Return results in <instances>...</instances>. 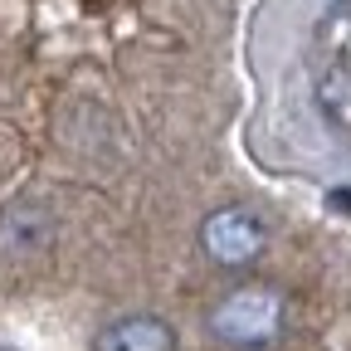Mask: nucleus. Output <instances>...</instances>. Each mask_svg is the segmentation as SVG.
Here are the masks:
<instances>
[{
    "mask_svg": "<svg viewBox=\"0 0 351 351\" xmlns=\"http://www.w3.org/2000/svg\"><path fill=\"white\" fill-rule=\"evenodd\" d=\"M283 327V293L278 288H234L210 313V332L230 346H269Z\"/></svg>",
    "mask_w": 351,
    "mask_h": 351,
    "instance_id": "1",
    "label": "nucleus"
},
{
    "mask_svg": "<svg viewBox=\"0 0 351 351\" xmlns=\"http://www.w3.org/2000/svg\"><path fill=\"white\" fill-rule=\"evenodd\" d=\"M200 244H205V254L215 263L239 269V263H249V258L263 254V225L249 210H215L200 225Z\"/></svg>",
    "mask_w": 351,
    "mask_h": 351,
    "instance_id": "2",
    "label": "nucleus"
},
{
    "mask_svg": "<svg viewBox=\"0 0 351 351\" xmlns=\"http://www.w3.org/2000/svg\"><path fill=\"white\" fill-rule=\"evenodd\" d=\"M93 351H176V332L161 317H122L98 332Z\"/></svg>",
    "mask_w": 351,
    "mask_h": 351,
    "instance_id": "3",
    "label": "nucleus"
}]
</instances>
